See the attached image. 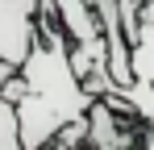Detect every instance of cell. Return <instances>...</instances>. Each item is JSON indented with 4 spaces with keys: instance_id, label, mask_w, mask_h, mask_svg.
<instances>
[{
    "instance_id": "5b68a950",
    "label": "cell",
    "mask_w": 154,
    "mask_h": 150,
    "mask_svg": "<svg viewBox=\"0 0 154 150\" xmlns=\"http://www.w3.org/2000/svg\"><path fill=\"white\" fill-rule=\"evenodd\" d=\"M17 71H21L17 63H8V58H0V88H4V83H8V79H13Z\"/></svg>"
},
{
    "instance_id": "277c9868",
    "label": "cell",
    "mask_w": 154,
    "mask_h": 150,
    "mask_svg": "<svg viewBox=\"0 0 154 150\" xmlns=\"http://www.w3.org/2000/svg\"><path fill=\"white\" fill-rule=\"evenodd\" d=\"M0 150H25L21 146V121H17V104L0 92Z\"/></svg>"
},
{
    "instance_id": "3957f363",
    "label": "cell",
    "mask_w": 154,
    "mask_h": 150,
    "mask_svg": "<svg viewBox=\"0 0 154 150\" xmlns=\"http://www.w3.org/2000/svg\"><path fill=\"white\" fill-rule=\"evenodd\" d=\"M38 8L42 0H0V58L25 63L38 42Z\"/></svg>"
},
{
    "instance_id": "6da1fadb",
    "label": "cell",
    "mask_w": 154,
    "mask_h": 150,
    "mask_svg": "<svg viewBox=\"0 0 154 150\" xmlns=\"http://www.w3.org/2000/svg\"><path fill=\"white\" fill-rule=\"evenodd\" d=\"M67 29L58 21L54 0L38 8V42L21 63V96H17V121H21V146L38 150L50 146L71 121L88 117L96 92L83 83L71 63Z\"/></svg>"
},
{
    "instance_id": "7a4b0ae2",
    "label": "cell",
    "mask_w": 154,
    "mask_h": 150,
    "mask_svg": "<svg viewBox=\"0 0 154 150\" xmlns=\"http://www.w3.org/2000/svg\"><path fill=\"white\" fill-rule=\"evenodd\" d=\"M129 67H133V83L125 88V100L154 129V0L137 8V29L129 33Z\"/></svg>"
}]
</instances>
